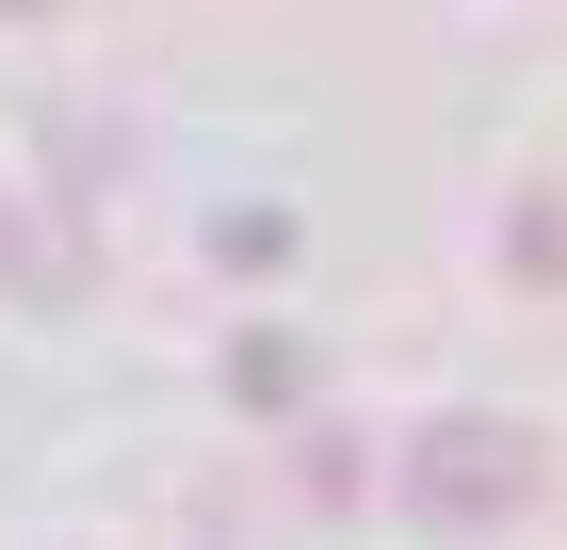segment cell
<instances>
[{
  "mask_svg": "<svg viewBox=\"0 0 567 550\" xmlns=\"http://www.w3.org/2000/svg\"><path fill=\"white\" fill-rule=\"evenodd\" d=\"M405 502H422L437 535H503V518L535 502V422H486V405L422 422L405 437Z\"/></svg>",
  "mask_w": 567,
  "mask_h": 550,
  "instance_id": "obj_1",
  "label": "cell"
},
{
  "mask_svg": "<svg viewBox=\"0 0 567 550\" xmlns=\"http://www.w3.org/2000/svg\"><path fill=\"white\" fill-rule=\"evenodd\" d=\"M308 388H324V356H308L292 324H244V340H227V405H244V422H292Z\"/></svg>",
  "mask_w": 567,
  "mask_h": 550,
  "instance_id": "obj_2",
  "label": "cell"
},
{
  "mask_svg": "<svg viewBox=\"0 0 567 550\" xmlns=\"http://www.w3.org/2000/svg\"><path fill=\"white\" fill-rule=\"evenodd\" d=\"M212 259H227V276H276V259H292V211H227Z\"/></svg>",
  "mask_w": 567,
  "mask_h": 550,
  "instance_id": "obj_3",
  "label": "cell"
}]
</instances>
